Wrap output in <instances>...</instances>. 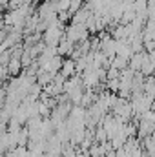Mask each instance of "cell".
Instances as JSON below:
<instances>
[{"label": "cell", "mask_w": 155, "mask_h": 157, "mask_svg": "<svg viewBox=\"0 0 155 157\" xmlns=\"http://www.w3.org/2000/svg\"><path fill=\"white\" fill-rule=\"evenodd\" d=\"M64 26L60 24V26H49L46 31H44V35H42V40L46 42V46H51V48H59V44H60V40L64 39Z\"/></svg>", "instance_id": "6da1fadb"}, {"label": "cell", "mask_w": 155, "mask_h": 157, "mask_svg": "<svg viewBox=\"0 0 155 157\" xmlns=\"http://www.w3.org/2000/svg\"><path fill=\"white\" fill-rule=\"evenodd\" d=\"M66 37L71 40V42H82V40L89 39V29L86 24H71L68 29H66Z\"/></svg>", "instance_id": "7a4b0ae2"}, {"label": "cell", "mask_w": 155, "mask_h": 157, "mask_svg": "<svg viewBox=\"0 0 155 157\" xmlns=\"http://www.w3.org/2000/svg\"><path fill=\"white\" fill-rule=\"evenodd\" d=\"M155 132V121H150V119H144L141 117L139 121V137L142 139V137H148V135H152Z\"/></svg>", "instance_id": "3957f363"}, {"label": "cell", "mask_w": 155, "mask_h": 157, "mask_svg": "<svg viewBox=\"0 0 155 157\" xmlns=\"http://www.w3.org/2000/svg\"><path fill=\"white\" fill-rule=\"evenodd\" d=\"M62 64H64V59H62V55H55L44 68H42V71H51L53 75H57V73H60V70H62Z\"/></svg>", "instance_id": "277c9868"}, {"label": "cell", "mask_w": 155, "mask_h": 157, "mask_svg": "<svg viewBox=\"0 0 155 157\" xmlns=\"http://www.w3.org/2000/svg\"><path fill=\"white\" fill-rule=\"evenodd\" d=\"M60 73H62L66 78H71L75 73H77V60H73L71 57L64 59V64H62V70H60Z\"/></svg>", "instance_id": "5b68a950"}, {"label": "cell", "mask_w": 155, "mask_h": 157, "mask_svg": "<svg viewBox=\"0 0 155 157\" xmlns=\"http://www.w3.org/2000/svg\"><path fill=\"white\" fill-rule=\"evenodd\" d=\"M73 48H75V42H71V40L64 35V39L60 40V44H59V48H57V51H59V55H62V57H70L71 51H73Z\"/></svg>", "instance_id": "8992f818"}, {"label": "cell", "mask_w": 155, "mask_h": 157, "mask_svg": "<svg viewBox=\"0 0 155 157\" xmlns=\"http://www.w3.org/2000/svg\"><path fill=\"white\" fill-rule=\"evenodd\" d=\"M7 68H9V73H11V77H17V75H20V73H22V68H24V64H22V60H20V59H15V57H11V60H9V64H7Z\"/></svg>", "instance_id": "52a82bcc"}, {"label": "cell", "mask_w": 155, "mask_h": 157, "mask_svg": "<svg viewBox=\"0 0 155 157\" xmlns=\"http://www.w3.org/2000/svg\"><path fill=\"white\" fill-rule=\"evenodd\" d=\"M153 71H155L153 62L150 60V55H148V53H144V60H142V68H141V73H142L144 77H150V75H153Z\"/></svg>", "instance_id": "ba28073f"}, {"label": "cell", "mask_w": 155, "mask_h": 157, "mask_svg": "<svg viewBox=\"0 0 155 157\" xmlns=\"http://www.w3.org/2000/svg\"><path fill=\"white\" fill-rule=\"evenodd\" d=\"M142 60H144V53H142V51H141V53H133V57L130 59V68H131L133 71H141Z\"/></svg>", "instance_id": "9c48e42d"}, {"label": "cell", "mask_w": 155, "mask_h": 157, "mask_svg": "<svg viewBox=\"0 0 155 157\" xmlns=\"http://www.w3.org/2000/svg\"><path fill=\"white\" fill-rule=\"evenodd\" d=\"M53 77H55V75H53L51 71H42V70H40L39 75H37V82H39L40 86H47L49 82H53Z\"/></svg>", "instance_id": "30bf717a"}, {"label": "cell", "mask_w": 155, "mask_h": 157, "mask_svg": "<svg viewBox=\"0 0 155 157\" xmlns=\"http://www.w3.org/2000/svg\"><path fill=\"white\" fill-rule=\"evenodd\" d=\"M106 86H108V90H110L112 93H119V90H120V77L106 80Z\"/></svg>", "instance_id": "8fae6325"}, {"label": "cell", "mask_w": 155, "mask_h": 157, "mask_svg": "<svg viewBox=\"0 0 155 157\" xmlns=\"http://www.w3.org/2000/svg\"><path fill=\"white\" fill-rule=\"evenodd\" d=\"M9 60H11V49L2 51V55H0V64H9Z\"/></svg>", "instance_id": "7c38bea8"}, {"label": "cell", "mask_w": 155, "mask_h": 157, "mask_svg": "<svg viewBox=\"0 0 155 157\" xmlns=\"http://www.w3.org/2000/svg\"><path fill=\"white\" fill-rule=\"evenodd\" d=\"M104 157H117V150H115V148L108 150V152H106V155H104Z\"/></svg>", "instance_id": "4fadbf2b"}]
</instances>
